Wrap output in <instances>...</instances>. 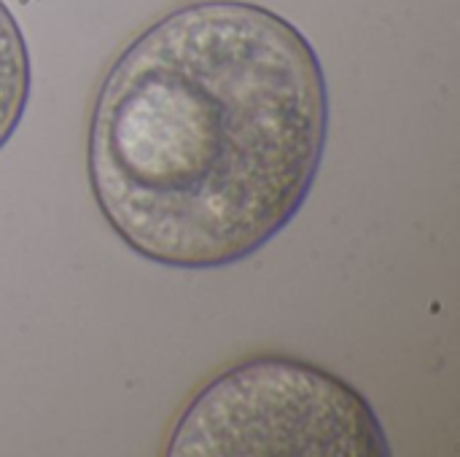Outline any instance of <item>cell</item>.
I'll return each instance as SVG.
<instances>
[{
	"label": "cell",
	"instance_id": "6da1fadb",
	"mask_svg": "<svg viewBox=\"0 0 460 457\" xmlns=\"http://www.w3.org/2000/svg\"><path fill=\"white\" fill-rule=\"evenodd\" d=\"M329 116L326 73L299 27L256 3H191L140 32L102 78L89 186L137 256L221 269L302 210Z\"/></svg>",
	"mask_w": 460,
	"mask_h": 457
},
{
	"label": "cell",
	"instance_id": "3957f363",
	"mask_svg": "<svg viewBox=\"0 0 460 457\" xmlns=\"http://www.w3.org/2000/svg\"><path fill=\"white\" fill-rule=\"evenodd\" d=\"M32 65L22 27L0 0V151L13 137L30 100Z\"/></svg>",
	"mask_w": 460,
	"mask_h": 457
},
{
	"label": "cell",
	"instance_id": "7a4b0ae2",
	"mask_svg": "<svg viewBox=\"0 0 460 457\" xmlns=\"http://www.w3.org/2000/svg\"><path fill=\"white\" fill-rule=\"evenodd\" d=\"M172 457H388L372 404L302 358L259 356L210 380L175 423Z\"/></svg>",
	"mask_w": 460,
	"mask_h": 457
}]
</instances>
